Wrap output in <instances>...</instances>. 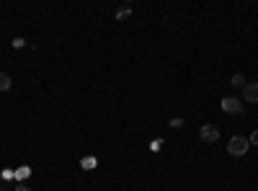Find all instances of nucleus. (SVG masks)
Listing matches in <instances>:
<instances>
[{"label": "nucleus", "instance_id": "5", "mask_svg": "<svg viewBox=\"0 0 258 191\" xmlns=\"http://www.w3.org/2000/svg\"><path fill=\"white\" fill-rule=\"evenodd\" d=\"M8 88H10V75L0 72V91H8Z\"/></svg>", "mask_w": 258, "mask_h": 191}, {"label": "nucleus", "instance_id": "6", "mask_svg": "<svg viewBox=\"0 0 258 191\" xmlns=\"http://www.w3.org/2000/svg\"><path fill=\"white\" fill-rule=\"evenodd\" d=\"M233 85H235V88H246V78L238 72V75H233Z\"/></svg>", "mask_w": 258, "mask_h": 191}, {"label": "nucleus", "instance_id": "11", "mask_svg": "<svg viewBox=\"0 0 258 191\" xmlns=\"http://www.w3.org/2000/svg\"><path fill=\"white\" fill-rule=\"evenodd\" d=\"M16 191H31V189H28L26 184H16Z\"/></svg>", "mask_w": 258, "mask_h": 191}, {"label": "nucleus", "instance_id": "8", "mask_svg": "<svg viewBox=\"0 0 258 191\" xmlns=\"http://www.w3.org/2000/svg\"><path fill=\"white\" fill-rule=\"evenodd\" d=\"M248 142L253 145V148H258V129H253V135L248 137Z\"/></svg>", "mask_w": 258, "mask_h": 191}, {"label": "nucleus", "instance_id": "2", "mask_svg": "<svg viewBox=\"0 0 258 191\" xmlns=\"http://www.w3.org/2000/svg\"><path fill=\"white\" fill-rule=\"evenodd\" d=\"M199 137H202V142L212 145V142H217V140H220V129H217L215 124H204V127L199 129Z\"/></svg>", "mask_w": 258, "mask_h": 191}, {"label": "nucleus", "instance_id": "3", "mask_svg": "<svg viewBox=\"0 0 258 191\" xmlns=\"http://www.w3.org/2000/svg\"><path fill=\"white\" fill-rule=\"evenodd\" d=\"M222 111L225 114H243L246 109H243V104L235 96H227V98H222Z\"/></svg>", "mask_w": 258, "mask_h": 191}, {"label": "nucleus", "instance_id": "1", "mask_svg": "<svg viewBox=\"0 0 258 191\" xmlns=\"http://www.w3.org/2000/svg\"><path fill=\"white\" fill-rule=\"evenodd\" d=\"M248 148H251L248 137H233V140H230V145H227V153L235 155V158H240V155H246V153H248Z\"/></svg>", "mask_w": 258, "mask_h": 191}, {"label": "nucleus", "instance_id": "9", "mask_svg": "<svg viewBox=\"0 0 258 191\" xmlns=\"http://www.w3.org/2000/svg\"><path fill=\"white\" fill-rule=\"evenodd\" d=\"M83 168H96V160L93 158H85L83 160Z\"/></svg>", "mask_w": 258, "mask_h": 191}, {"label": "nucleus", "instance_id": "7", "mask_svg": "<svg viewBox=\"0 0 258 191\" xmlns=\"http://www.w3.org/2000/svg\"><path fill=\"white\" fill-rule=\"evenodd\" d=\"M129 13H132V5H124V8H121V10L116 13V18H127Z\"/></svg>", "mask_w": 258, "mask_h": 191}, {"label": "nucleus", "instance_id": "10", "mask_svg": "<svg viewBox=\"0 0 258 191\" xmlns=\"http://www.w3.org/2000/svg\"><path fill=\"white\" fill-rule=\"evenodd\" d=\"M171 127H184V119H171Z\"/></svg>", "mask_w": 258, "mask_h": 191}, {"label": "nucleus", "instance_id": "4", "mask_svg": "<svg viewBox=\"0 0 258 191\" xmlns=\"http://www.w3.org/2000/svg\"><path fill=\"white\" fill-rule=\"evenodd\" d=\"M243 98H246L248 104H258V83H246V88H243Z\"/></svg>", "mask_w": 258, "mask_h": 191}]
</instances>
